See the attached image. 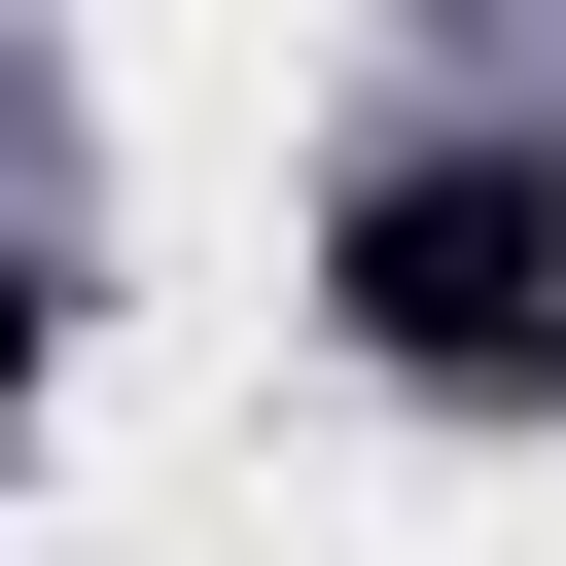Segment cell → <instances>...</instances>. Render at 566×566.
Listing matches in <instances>:
<instances>
[{"label":"cell","instance_id":"7a4b0ae2","mask_svg":"<svg viewBox=\"0 0 566 566\" xmlns=\"http://www.w3.org/2000/svg\"><path fill=\"white\" fill-rule=\"evenodd\" d=\"M35 354H71V283H35V248H0V424H35Z\"/></svg>","mask_w":566,"mask_h":566},{"label":"cell","instance_id":"6da1fadb","mask_svg":"<svg viewBox=\"0 0 566 566\" xmlns=\"http://www.w3.org/2000/svg\"><path fill=\"white\" fill-rule=\"evenodd\" d=\"M354 354L389 389H566V177L531 142H424V177H354Z\"/></svg>","mask_w":566,"mask_h":566}]
</instances>
